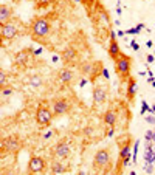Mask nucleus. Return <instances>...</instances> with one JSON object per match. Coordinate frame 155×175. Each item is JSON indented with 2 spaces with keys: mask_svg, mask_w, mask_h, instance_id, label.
I'll return each mask as SVG.
<instances>
[{
  "mask_svg": "<svg viewBox=\"0 0 155 175\" xmlns=\"http://www.w3.org/2000/svg\"><path fill=\"white\" fill-rule=\"evenodd\" d=\"M50 170H51V173H65V172H67V167H65V166H64V163H62V161H59V158H58L56 161H53V163H51Z\"/></svg>",
  "mask_w": 155,
  "mask_h": 175,
  "instance_id": "f3484780",
  "label": "nucleus"
},
{
  "mask_svg": "<svg viewBox=\"0 0 155 175\" xmlns=\"http://www.w3.org/2000/svg\"><path fill=\"white\" fill-rule=\"evenodd\" d=\"M136 28H138V30H143V28H144V23H136Z\"/></svg>",
  "mask_w": 155,
  "mask_h": 175,
  "instance_id": "ea45409f",
  "label": "nucleus"
},
{
  "mask_svg": "<svg viewBox=\"0 0 155 175\" xmlns=\"http://www.w3.org/2000/svg\"><path fill=\"white\" fill-rule=\"evenodd\" d=\"M144 139L146 141H153V130H147L146 135H144Z\"/></svg>",
  "mask_w": 155,
  "mask_h": 175,
  "instance_id": "cd10ccee",
  "label": "nucleus"
},
{
  "mask_svg": "<svg viewBox=\"0 0 155 175\" xmlns=\"http://www.w3.org/2000/svg\"><path fill=\"white\" fill-rule=\"evenodd\" d=\"M16 62L22 67H27L28 65V53L27 51H20L16 54Z\"/></svg>",
  "mask_w": 155,
  "mask_h": 175,
  "instance_id": "6ab92c4d",
  "label": "nucleus"
},
{
  "mask_svg": "<svg viewBox=\"0 0 155 175\" xmlns=\"http://www.w3.org/2000/svg\"><path fill=\"white\" fill-rule=\"evenodd\" d=\"M147 112L150 113V105H149V104H147L146 101H143V102H141V115L144 116V115H146Z\"/></svg>",
  "mask_w": 155,
  "mask_h": 175,
  "instance_id": "4be33fe9",
  "label": "nucleus"
},
{
  "mask_svg": "<svg viewBox=\"0 0 155 175\" xmlns=\"http://www.w3.org/2000/svg\"><path fill=\"white\" fill-rule=\"evenodd\" d=\"M53 153H54V156L59 158V160L68 158V155H70V146H68V143H67V141H59V143L53 147Z\"/></svg>",
  "mask_w": 155,
  "mask_h": 175,
  "instance_id": "9d476101",
  "label": "nucleus"
},
{
  "mask_svg": "<svg viewBox=\"0 0 155 175\" xmlns=\"http://www.w3.org/2000/svg\"><path fill=\"white\" fill-rule=\"evenodd\" d=\"M119 54H121V50H119V45H118L116 39H110V44H109V56L115 61Z\"/></svg>",
  "mask_w": 155,
  "mask_h": 175,
  "instance_id": "2eb2a0df",
  "label": "nucleus"
},
{
  "mask_svg": "<svg viewBox=\"0 0 155 175\" xmlns=\"http://www.w3.org/2000/svg\"><path fill=\"white\" fill-rule=\"evenodd\" d=\"M13 95V88H10V87H2V96L3 98H8V96H11Z\"/></svg>",
  "mask_w": 155,
  "mask_h": 175,
  "instance_id": "5701e85b",
  "label": "nucleus"
},
{
  "mask_svg": "<svg viewBox=\"0 0 155 175\" xmlns=\"http://www.w3.org/2000/svg\"><path fill=\"white\" fill-rule=\"evenodd\" d=\"M2 2H5V0H2Z\"/></svg>",
  "mask_w": 155,
  "mask_h": 175,
  "instance_id": "8fccbe9b",
  "label": "nucleus"
},
{
  "mask_svg": "<svg viewBox=\"0 0 155 175\" xmlns=\"http://www.w3.org/2000/svg\"><path fill=\"white\" fill-rule=\"evenodd\" d=\"M87 82H88V79H85V78H84V79H81V82H79V87H84Z\"/></svg>",
  "mask_w": 155,
  "mask_h": 175,
  "instance_id": "e433bc0d",
  "label": "nucleus"
},
{
  "mask_svg": "<svg viewBox=\"0 0 155 175\" xmlns=\"http://www.w3.org/2000/svg\"><path fill=\"white\" fill-rule=\"evenodd\" d=\"M76 59H78V51L75 50V48H65L64 51H62V61L65 62V64H71V62H76Z\"/></svg>",
  "mask_w": 155,
  "mask_h": 175,
  "instance_id": "f8f14e48",
  "label": "nucleus"
},
{
  "mask_svg": "<svg viewBox=\"0 0 155 175\" xmlns=\"http://www.w3.org/2000/svg\"><path fill=\"white\" fill-rule=\"evenodd\" d=\"M153 53H155V50H153Z\"/></svg>",
  "mask_w": 155,
  "mask_h": 175,
  "instance_id": "3c124183",
  "label": "nucleus"
},
{
  "mask_svg": "<svg viewBox=\"0 0 155 175\" xmlns=\"http://www.w3.org/2000/svg\"><path fill=\"white\" fill-rule=\"evenodd\" d=\"M104 122L109 126V127H115V122H116V113L113 110H107L104 113Z\"/></svg>",
  "mask_w": 155,
  "mask_h": 175,
  "instance_id": "a211bd4d",
  "label": "nucleus"
},
{
  "mask_svg": "<svg viewBox=\"0 0 155 175\" xmlns=\"http://www.w3.org/2000/svg\"><path fill=\"white\" fill-rule=\"evenodd\" d=\"M54 2V0H37V8H41V6H48V5H51Z\"/></svg>",
  "mask_w": 155,
  "mask_h": 175,
  "instance_id": "393cba45",
  "label": "nucleus"
},
{
  "mask_svg": "<svg viewBox=\"0 0 155 175\" xmlns=\"http://www.w3.org/2000/svg\"><path fill=\"white\" fill-rule=\"evenodd\" d=\"M152 149H153V152H155V143H153V147H152Z\"/></svg>",
  "mask_w": 155,
  "mask_h": 175,
  "instance_id": "49530a36",
  "label": "nucleus"
},
{
  "mask_svg": "<svg viewBox=\"0 0 155 175\" xmlns=\"http://www.w3.org/2000/svg\"><path fill=\"white\" fill-rule=\"evenodd\" d=\"M58 61H59V58H58V56L54 54V56H53V62H58Z\"/></svg>",
  "mask_w": 155,
  "mask_h": 175,
  "instance_id": "c03bdc74",
  "label": "nucleus"
},
{
  "mask_svg": "<svg viewBox=\"0 0 155 175\" xmlns=\"http://www.w3.org/2000/svg\"><path fill=\"white\" fill-rule=\"evenodd\" d=\"M119 166L118 169L123 170V167L129 166L130 164V160H132V139L127 138L124 143H119Z\"/></svg>",
  "mask_w": 155,
  "mask_h": 175,
  "instance_id": "39448f33",
  "label": "nucleus"
},
{
  "mask_svg": "<svg viewBox=\"0 0 155 175\" xmlns=\"http://www.w3.org/2000/svg\"><path fill=\"white\" fill-rule=\"evenodd\" d=\"M76 2H82V0H76Z\"/></svg>",
  "mask_w": 155,
  "mask_h": 175,
  "instance_id": "09e8293b",
  "label": "nucleus"
},
{
  "mask_svg": "<svg viewBox=\"0 0 155 175\" xmlns=\"http://www.w3.org/2000/svg\"><path fill=\"white\" fill-rule=\"evenodd\" d=\"M45 169H47V163H45L44 158H41V156H31L30 158L28 167H27V170L30 173H39V172H44Z\"/></svg>",
  "mask_w": 155,
  "mask_h": 175,
  "instance_id": "423d86ee",
  "label": "nucleus"
},
{
  "mask_svg": "<svg viewBox=\"0 0 155 175\" xmlns=\"http://www.w3.org/2000/svg\"><path fill=\"white\" fill-rule=\"evenodd\" d=\"M93 169L96 172H109L112 166V150L109 147L99 149L93 156Z\"/></svg>",
  "mask_w": 155,
  "mask_h": 175,
  "instance_id": "f257e3e1",
  "label": "nucleus"
},
{
  "mask_svg": "<svg viewBox=\"0 0 155 175\" xmlns=\"http://www.w3.org/2000/svg\"><path fill=\"white\" fill-rule=\"evenodd\" d=\"M138 147H140V139H136V141H135V144H133V164L136 163V153H138Z\"/></svg>",
  "mask_w": 155,
  "mask_h": 175,
  "instance_id": "a878e982",
  "label": "nucleus"
},
{
  "mask_svg": "<svg viewBox=\"0 0 155 175\" xmlns=\"http://www.w3.org/2000/svg\"><path fill=\"white\" fill-rule=\"evenodd\" d=\"M11 16H13V8L3 3L2 6H0V22H2V25L3 23H8L10 19H11Z\"/></svg>",
  "mask_w": 155,
  "mask_h": 175,
  "instance_id": "ddd939ff",
  "label": "nucleus"
},
{
  "mask_svg": "<svg viewBox=\"0 0 155 175\" xmlns=\"http://www.w3.org/2000/svg\"><path fill=\"white\" fill-rule=\"evenodd\" d=\"M53 116H54L53 109H50L48 104L41 102V104L37 105V110H36V121H37V124H39L41 127H48V126L51 124V121H53Z\"/></svg>",
  "mask_w": 155,
  "mask_h": 175,
  "instance_id": "7ed1b4c3",
  "label": "nucleus"
},
{
  "mask_svg": "<svg viewBox=\"0 0 155 175\" xmlns=\"http://www.w3.org/2000/svg\"><path fill=\"white\" fill-rule=\"evenodd\" d=\"M143 169L146 173H152L153 172V163H144L143 164Z\"/></svg>",
  "mask_w": 155,
  "mask_h": 175,
  "instance_id": "b1692460",
  "label": "nucleus"
},
{
  "mask_svg": "<svg viewBox=\"0 0 155 175\" xmlns=\"http://www.w3.org/2000/svg\"><path fill=\"white\" fill-rule=\"evenodd\" d=\"M53 113L54 116H61V115H65L68 110H70V102L64 98H58L53 101Z\"/></svg>",
  "mask_w": 155,
  "mask_h": 175,
  "instance_id": "0eeeda50",
  "label": "nucleus"
},
{
  "mask_svg": "<svg viewBox=\"0 0 155 175\" xmlns=\"http://www.w3.org/2000/svg\"><path fill=\"white\" fill-rule=\"evenodd\" d=\"M124 34H126V31H123V30H118V31H116V36H118V37H123Z\"/></svg>",
  "mask_w": 155,
  "mask_h": 175,
  "instance_id": "c9c22d12",
  "label": "nucleus"
},
{
  "mask_svg": "<svg viewBox=\"0 0 155 175\" xmlns=\"http://www.w3.org/2000/svg\"><path fill=\"white\" fill-rule=\"evenodd\" d=\"M146 61H147V64H152V62L155 61V56H153V54H147V56H146Z\"/></svg>",
  "mask_w": 155,
  "mask_h": 175,
  "instance_id": "2f4dec72",
  "label": "nucleus"
},
{
  "mask_svg": "<svg viewBox=\"0 0 155 175\" xmlns=\"http://www.w3.org/2000/svg\"><path fill=\"white\" fill-rule=\"evenodd\" d=\"M51 135H53V132H47V133L44 135V139H48V138H50Z\"/></svg>",
  "mask_w": 155,
  "mask_h": 175,
  "instance_id": "4c0bfd02",
  "label": "nucleus"
},
{
  "mask_svg": "<svg viewBox=\"0 0 155 175\" xmlns=\"http://www.w3.org/2000/svg\"><path fill=\"white\" fill-rule=\"evenodd\" d=\"M152 85H153V87H155V81H153V82H152Z\"/></svg>",
  "mask_w": 155,
  "mask_h": 175,
  "instance_id": "de8ad7c7",
  "label": "nucleus"
},
{
  "mask_svg": "<svg viewBox=\"0 0 155 175\" xmlns=\"http://www.w3.org/2000/svg\"><path fill=\"white\" fill-rule=\"evenodd\" d=\"M144 119H146V122H149V124H155L153 113H152V115H144Z\"/></svg>",
  "mask_w": 155,
  "mask_h": 175,
  "instance_id": "c85d7f7f",
  "label": "nucleus"
},
{
  "mask_svg": "<svg viewBox=\"0 0 155 175\" xmlns=\"http://www.w3.org/2000/svg\"><path fill=\"white\" fill-rule=\"evenodd\" d=\"M41 84H42L41 76L34 75V76H31V78H30V85H31V87H41Z\"/></svg>",
  "mask_w": 155,
  "mask_h": 175,
  "instance_id": "412c9836",
  "label": "nucleus"
},
{
  "mask_svg": "<svg viewBox=\"0 0 155 175\" xmlns=\"http://www.w3.org/2000/svg\"><path fill=\"white\" fill-rule=\"evenodd\" d=\"M73 78H75L73 70H70V68H62V70H59V81H61V82L70 84V82L73 81Z\"/></svg>",
  "mask_w": 155,
  "mask_h": 175,
  "instance_id": "4468645a",
  "label": "nucleus"
},
{
  "mask_svg": "<svg viewBox=\"0 0 155 175\" xmlns=\"http://www.w3.org/2000/svg\"><path fill=\"white\" fill-rule=\"evenodd\" d=\"M153 143H155V130H153Z\"/></svg>",
  "mask_w": 155,
  "mask_h": 175,
  "instance_id": "a18cd8bd",
  "label": "nucleus"
},
{
  "mask_svg": "<svg viewBox=\"0 0 155 175\" xmlns=\"http://www.w3.org/2000/svg\"><path fill=\"white\" fill-rule=\"evenodd\" d=\"M121 13H123V10L118 6V8H116V14H119V16H121Z\"/></svg>",
  "mask_w": 155,
  "mask_h": 175,
  "instance_id": "79ce46f5",
  "label": "nucleus"
},
{
  "mask_svg": "<svg viewBox=\"0 0 155 175\" xmlns=\"http://www.w3.org/2000/svg\"><path fill=\"white\" fill-rule=\"evenodd\" d=\"M17 27L14 25V23H11V22H8V23H3L2 27H0V34H2V39H8V41H11V39H14L16 36H17Z\"/></svg>",
  "mask_w": 155,
  "mask_h": 175,
  "instance_id": "1a4fd4ad",
  "label": "nucleus"
},
{
  "mask_svg": "<svg viewBox=\"0 0 155 175\" xmlns=\"http://www.w3.org/2000/svg\"><path fill=\"white\" fill-rule=\"evenodd\" d=\"M5 84H6V75H5V71H2L0 73V85L5 87Z\"/></svg>",
  "mask_w": 155,
  "mask_h": 175,
  "instance_id": "c756f323",
  "label": "nucleus"
},
{
  "mask_svg": "<svg viewBox=\"0 0 155 175\" xmlns=\"http://www.w3.org/2000/svg\"><path fill=\"white\" fill-rule=\"evenodd\" d=\"M113 133H115V129H113V127H110V129H109V132H107V136H109V138H112V136H113Z\"/></svg>",
  "mask_w": 155,
  "mask_h": 175,
  "instance_id": "f704fd0d",
  "label": "nucleus"
},
{
  "mask_svg": "<svg viewBox=\"0 0 155 175\" xmlns=\"http://www.w3.org/2000/svg\"><path fill=\"white\" fill-rule=\"evenodd\" d=\"M2 147L8 152H17V150H20L22 144H20V139L16 135H11V136H8L2 141Z\"/></svg>",
  "mask_w": 155,
  "mask_h": 175,
  "instance_id": "6e6552de",
  "label": "nucleus"
},
{
  "mask_svg": "<svg viewBox=\"0 0 155 175\" xmlns=\"http://www.w3.org/2000/svg\"><path fill=\"white\" fill-rule=\"evenodd\" d=\"M150 113H153V115H155V105H150Z\"/></svg>",
  "mask_w": 155,
  "mask_h": 175,
  "instance_id": "37998d69",
  "label": "nucleus"
},
{
  "mask_svg": "<svg viewBox=\"0 0 155 175\" xmlns=\"http://www.w3.org/2000/svg\"><path fill=\"white\" fill-rule=\"evenodd\" d=\"M31 36H33V39L36 37V39H44V37H47L48 34H50V31H51V23H50V20H47L45 17H37V19H34L33 22H31Z\"/></svg>",
  "mask_w": 155,
  "mask_h": 175,
  "instance_id": "f03ea898",
  "label": "nucleus"
},
{
  "mask_svg": "<svg viewBox=\"0 0 155 175\" xmlns=\"http://www.w3.org/2000/svg\"><path fill=\"white\" fill-rule=\"evenodd\" d=\"M107 99V92L102 85H95L93 87V101L95 104H102Z\"/></svg>",
  "mask_w": 155,
  "mask_h": 175,
  "instance_id": "9b49d317",
  "label": "nucleus"
},
{
  "mask_svg": "<svg viewBox=\"0 0 155 175\" xmlns=\"http://www.w3.org/2000/svg\"><path fill=\"white\" fill-rule=\"evenodd\" d=\"M130 68H132V59L127 56V54H119L116 59H115V70L116 73L119 75L121 79H129L130 76Z\"/></svg>",
  "mask_w": 155,
  "mask_h": 175,
  "instance_id": "20e7f679",
  "label": "nucleus"
},
{
  "mask_svg": "<svg viewBox=\"0 0 155 175\" xmlns=\"http://www.w3.org/2000/svg\"><path fill=\"white\" fill-rule=\"evenodd\" d=\"M101 75H102L105 79H110V73H109V70H107L105 67H102V70H101Z\"/></svg>",
  "mask_w": 155,
  "mask_h": 175,
  "instance_id": "7c9ffc66",
  "label": "nucleus"
},
{
  "mask_svg": "<svg viewBox=\"0 0 155 175\" xmlns=\"http://www.w3.org/2000/svg\"><path fill=\"white\" fill-rule=\"evenodd\" d=\"M110 39H116V33L115 31H110Z\"/></svg>",
  "mask_w": 155,
  "mask_h": 175,
  "instance_id": "58836bf2",
  "label": "nucleus"
},
{
  "mask_svg": "<svg viewBox=\"0 0 155 175\" xmlns=\"http://www.w3.org/2000/svg\"><path fill=\"white\" fill-rule=\"evenodd\" d=\"M31 53H33V54H36V56H39V54H42V48H36V50H31Z\"/></svg>",
  "mask_w": 155,
  "mask_h": 175,
  "instance_id": "72a5a7b5",
  "label": "nucleus"
},
{
  "mask_svg": "<svg viewBox=\"0 0 155 175\" xmlns=\"http://www.w3.org/2000/svg\"><path fill=\"white\" fill-rule=\"evenodd\" d=\"M153 81H155V79H153V76H149V78H147V82H149V84H152Z\"/></svg>",
  "mask_w": 155,
  "mask_h": 175,
  "instance_id": "a19ab883",
  "label": "nucleus"
},
{
  "mask_svg": "<svg viewBox=\"0 0 155 175\" xmlns=\"http://www.w3.org/2000/svg\"><path fill=\"white\" fill-rule=\"evenodd\" d=\"M141 33V30H138L136 27H133V28H129L127 31H126V34H130V36H133V34H140Z\"/></svg>",
  "mask_w": 155,
  "mask_h": 175,
  "instance_id": "bb28decb",
  "label": "nucleus"
},
{
  "mask_svg": "<svg viewBox=\"0 0 155 175\" xmlns=\"http://www.w3.org/2000/svg\"><path fill=\"white\" fill-rule=\"evenodd\" d=\"M135 95H136V81L133 78H129L127 79V99L133 101Z\"/></svg>",
  "mask_w": 155,
  "mask_h": 175,
  "instance_id": "dca6fc26",
  "label": "nucleus"
},
{
  "mask_svg": "<svg viewBox=\"0 0 155 175\" xmlns=\"http://www.w3.org/2000/svg\"><path fill=\"white\" fill-rule=\"evenodd\" d=\"M102 65H101V62H96V64H93V68H92V76H90V81L92 82H95L96 81V78L99 76V71H98V68H101Z\"/></svg>",
  "mask_w": 155,
  "mask_h": 175,
  "instance_id": "aec40b11",
  "label": "nucleus"
},
{
  "mask_svg": "<svg viewBox=\"0 0 155 175\" xmlns=\"http://www.w3.org/2000/svg\"><path fill=\"white\" fill-rule=\"evenodd\" d=\"M130 47H132V48H133V50H135V51H136V50H138V48H140V45H138V44H136V42H135V41H132V42H130Z\"/></svg>",
  "mask_w": 155,
  "mask_h": 175,
  "instance_id": "473e14b6",
  "label": "nucleus"
}]
</instances>
